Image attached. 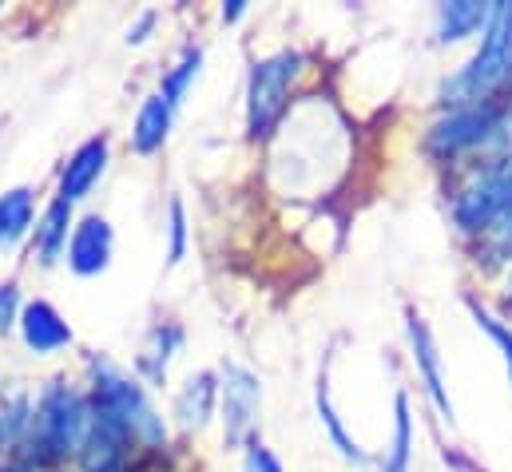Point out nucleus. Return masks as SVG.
<instances>
[{
    "instance_id": "obj_6",
    "label": "nucleus",
    "mask_w": 512,
    "mask_h": 472,
    "mask_svg": "<svg viewBox=\"0 0 512 472\" xmlns=\"http://www.w3.org/2000/svg\"><path fill=\"white\" fill-rule=\"evenodd\" d=\"M512 203V159L509 163H485L473 183L453 199V223L469 238H481L497 215Z\"/></svg>"
},
{
    "instance_id": "obj_30",
    "label": "nucleus",
    "mask_w": 512,
    "mask_h": 472,
    "mask_svg": "<svg viewBox=\"0 0 512 472\" xmlns=\"http://www.w3.org/2000/svg\"><path fill=\"white\" fill-rule=\"evenodd\" d=\"M92 472H116V469H92Z\"/></svg>"
},
{
    "instance_id": "obj_11",
    "label": "nucleus",
    "mask_w": 512,
    "mask_h": 472,
    "mask_svg": "<svg viewBox=\"0 0 512 472\" xmlns=\"http://www.w3.org/2000/svg\"><path fill=\"white\" fill-rule=\"evenodd\" d=\"M215 397H219V381L211 373H191L175 397V421L187 433H199L215 417Z\"/></svg>"
},
{
    "instance_id": "obj_4",
    "label": "nucleus",
    "mask_w": 512,
    "mask_h": 472,
    "mask_svg": "<svg viewBox=\"0 0 512 472\" xmlns=\"http://www.w3.org/2000/svg\"><path fill=\"white\" fill-rule=\"evenodd\" d=\"M88 425H92V405L80 393H72L68 385L48 381L44 393H40V401L32 405L28 449H32V457L40 465L64 461L68 453H80L84 449Z\"/></svg>"
},
{
    "instance_id": "obj_28",
    "label": "nucleus",
    "mask_w": 512,
    "mask_h": 472,
    "mask_svg": "<svg viewBox=\"0 0 512 472\" xmlns=\"http://www.w3.org/2000/svg\"><path fill=\"white\" fill-rule=\"evenodd\" d=\"M0 472H32V469H24V465H8V469H0Z\"/></svg>"
},
{
    "instance_id": "obj_27",
    "label": "nucleus",
    "mask_w": 512,
    "mask_h": 472,
    "mask_svg": "<svg viewBox=\"0 0 512 472\" xmlns=\"http://www.w3.org/2000/svg\"><path fill=\"white\" fill-rule=\"evenodd\" d=\"M243 8H247L243 0H231V4L223 8V20H239V16H243Z\"/></svg>"
},
{
    "instance_id": "obj_16",
    "label": "nucleus",
    "mask_w": 512,
    "mask_h": 472,
    "mask_svg": "<svg viewBox=\"0 0 512 472\" xmlns=\"http://www.w3.org/2000/svg\"><path fill=\"white\" fill-rule=\"evenodd\" d=\"M68 227H72V203H64V199L48 203L44 219L36 223V254H40V266H52L56 258L68 254Z\"/></svg>"
},
{
    "instance_id": "obj_31",
    "label": "nucleus",
    "mask_w": 512,
    "mask_h": 472,
    "mask_svg": "<svg viewBox=\"0 0 512 472\" xmlns=\"http://www.w3.org/2000/svg\"><path fill=\"white\" fill-rule=\"evenodd\" d=\"M509 306H512V298H509Z\"/></svg>"
},
{
    "instance_id": "obj_13",
    "label": "nucleus",
    "mask_w": 512,
    "mask_h": 472,
    "mask_svg": "<svg viewBox=\"0 0 512 472\" xmlns=\"http://www.w3.org/2000/svg\"><path fill=\"white\" fill-rule=\"evenodd\" d=\"M493 8L497 4H481V0H453V4H441L437 12V40L441 44H457L473 32H485L489 20H493Z\"/></svg>"
},
{
    "instance_id": "obj_7",
    "label": "nucleus",
    "mask_w": 512,
    "mask_h": 472,
    "mask_svg": "<svg viewBox=\"0 0 512 472\" xmlns=\"http://www.w3.org/2000/svg\"><path fill=\"white\" fill-rule=\"evenodd\" d=\"M219 393H223V441L235 449L255 429L258 405H262V385H258V377L247 365L227 361L223 373H219Z\"/></svg>"
},
{
    "instance_id": "obj_26",
    "label": "nucleus",
    "mask_w": 512,
    "mask_h": 472,
    "mask_svg": "<svg viewBox=\"0 0 512 472\" xmlns=\"http://www.w3.org/2000/svg\"><path fill=\"white\" fill-rule=\"evenodd\" d=\"M155 24V12H143L139 16V24L135 28H128V44H139V40H147V28Z\"/></svg>"
},
{
    "instance_id": "obj_1",
    "label": "nucleus",
    "mask_w": 512,
    "mask_h": 472,
    "mask_svg": "<svg viewBox=\"0 0 512 472\" xmlns=\"http://www.w3.org/2000/svg\"><path fill=\"white\" fill-rule=\"evenodd\" d=\"M425 147L433 159L453 163L469 151H485L489 163H509L512 151V108L501 100L457 108L445 119H437L425 135Z\"/></svg>"
},
{
    "instance_id": "obj_10",
    "label": "nucleus",
    "mask_w": 512,
    "mask_h": 472,
    "mask_svg": "<svg viewBox=\"0 0 512 472\" xmlns=\"http://www.w3.org/2000/svg\"><path fill=\"white\" fill-rule=\"evenodd\" d=\"M104 171H108V135H96V139L80 143L76 155L64 163V171H60V195H56V199L80 203V199L100 183Z\"/></svg>"
},
{
    "instance_id": "obj_19",
    "label": "nucleus",
    "mask_w": 512,
    "mask_h": 472,
    "mask_svg": "<svg viewBox=\"0 0 512 472\" xmlns=\"http://www.w3.org/2000/svg\"><path fill=\"white\" fill-rule=\"evenodd\" d=\"M199 68H203V48H195V44H191V48L183 52V60L163 76V92H159V96H163L171 108H179V104H183V96H187V88L195 84Z\"/></svg>"
},
{
    "instance_id": "obj_9",
    "label": "nucleus",
    "mask_w": 512,
    "mask_h": 472,
    "mask_svg": "<svg viewBox=\"0 0 512 472\" xmlns=\"http://www.w3.org/2000/svg\"><path fill=\"white\" fill-rule=\"evenodd\" d=\"M16 326H20V338H24L28 354H36V357H48V354H56V350H68V346H72V326H68V322L60 318V310H56L52 302H44V298L24 302Z\"/></svg>"
},
{
    "instance_id": "obj_17",
    "label": "nucleus",
    "mask_w": 512,
    "mask_h": 472,
    "mask_svg": "<svg viewBox=\"0 0 512 472\" xmlns=\"http://www.w3.org/2000/svg\"><path fill=\"white\" fill-rule=\"evenodd\" d=\"M179 342H183V330H179V326H155V330H151V338H147V346H143V354H139V373H143L151 385H163L167 361L179 350Z\"/></svg>"
},
{
    "instance_id": "obj_14",
    "label": "nucleus",
    "mask_w": 512,
    "mask_h": 472,
    "mask_svg": "<svg viewBox=\"0 0 512 472\" xmlns=\"http://www.w3.org/2000/svg\"><path fill=\"white\" fill-rule=\"evenodd\" d=\"M171 116H175V108L163 96H147L143 108H139V116H135V127H131V151L135 155H155L167 143Z\"/></svg>"
},
{
    "instance_id": "obj_18",
    "label": "nucleus",
    "mask_w": 512,
    "mask_h": 472,
    "mask_svg": "<svg viewBox=\"0 0 512 472\" xmlns=\"http://www.w3.org/2000/svg\"><path fill=\"white\" fill-rule=\"evenodd\" d=\"M477 262H485L489 270L512 262V203L497 215V223L477 238Z\"/></svg>"
},
{
    "instance_id": "obj_23",
    "label": "nucleus",
    "mask_w": 512,
    "mask_h": 472,
    "mask_svg": "<svg viewBox=\"0 0 512 472\" xmlns=\"http://www.w3.org/2000/svg\"><path fill=\"white\" fill-rule=\"evenodd\" d=\"M243 472H282V465H278V457H274L258 437H251V441H247V461H243Z\"/></svg>"
},
{
    "instance_id": "obj_5",
    "label": "nucleus",
    "mask_w": 512,
    "mask_h": 472,
    "mask_svg": "<svg viewBox=\"0 0 512 472\" xmlns=\"http://www.w3.org/2000/svg\"><path fill=\"white\" fill-rule=\"evenodd\" d=\"M298 76H302L298 52H274L251 68V84H247V135L251 139H266L282 123Z\"/></svg>"
},
{
    "instance_id": "obj_15",
    "label": "nucleus",
    "mask_w": 512,
    "mask_h": 472,
    "mask_svg": "<svg viewBox=\"0 0 512 472\" xmlns=\"http://www.w3.org/2000/svg\"><path fill=\"white\" fill-rule=\"evenodd\" d=\"M36 219V191L32 187H12L0 195V250H12L20 238L32 231Z\"/></svg>"
},
{
    "instance_id": "obj_8",
    "label": "nucleus",
    "mask_w": 512,
    "mask_h": 472,
    "mask_svg": "<svg viewBox=\"0 0 512 472\" xmlns=\"http://www.w3.org/2000/svg\"><path fill=\"white\" fill-rule=\"evenodd\" d=\"M112 250H116V231L104 215H84L76 227H72V238H68V266L72 274L80 278H92V274H104L112 266Z\"/></svg>"
},
{
    "instance_id": "obj_12",
    "label": "nucleus",
    "mask_w": 512,
    "mask_h": 472,
    "mask_svg": "<svg viewBox=\"0 0 512 472\" xmlns=\"http://www.w3.org/2000/svg\"><path fill=\"white\" fill-rule=\"evenodd\" d=\"M409 342H413V361H417V369H421V377H425V389H429L433 405L441 409V417H453V405H449V393H445V377H441V361H437L433 334H429V326H425L417 314H409Z\"/></svg>"
},
{
    "instance_id": "obj_22",
    "label": "nucleus",
    "mask_w": 512,
    "mask_h": 472,
    "mask_svg": "<svg viewBox=\"0 0 512 472\" xmlns=\"http://www.w3.org/2000/svg\"><path fill=\"white\" fill-rule=\"evenodd\" d=\"M183 254H187V211H183V203L175 199V203H171V250H167V262L179 266Z\"/></svg>"
},
{
    "instance_id": "obj_20",
    "label": "nucleus",
    "mask_w": 512,
    "mask_h": 472,
    "mask_svg": "<svg viewBox=\"0 0 512 472\" xmlns=\"http://www.w3.org/2000/svg\"><path fill=\"white\" fill-rule=\"evenodd\" d=\"M409 449H413V421H409V401L405 393L397 397V425H393V445L385 457V472H409Z\"/></svg>"
},
{
    "instance_id": "obj_25",
    "label": "nucleus",
    "mask_w": 512,
    "mask_h": 472,
    "mask_svg": "<svg viewBox=\"0 0 512 472\" xmlns=\"http://www.w3.org/2000/svg\"><path fill=\"white\" fill-rule=\"evenodd\" d=\"M473 314H477V322H481V326H485V330L493 334V342H497V346L505 350V357H509V373H512V330H509V326H501L497 318H489V314H485L481 306H477Z\"/></svg>"
},
{
    "instance_id": "obj_2",
    "label": "nucleus",
    "mask_w": 512,
    "mask_h": 472,
    "mask_svg": "<svg viewBox=\"0 0 512 472\" xmlns=\"http://www.w3.org/2000/svg\"><path fill=\"white\" fill-rule=\"evenodd\" d=\"M509 80H512V4H497L477 56L441 84V104H449L453 112L457 108H473V104H489V100H497V92Z\"/></svg>"
},
{
    "instance_id": "obj_24",
    "label": "nucleus",
    "mask_w": 512,
    "mask_h": 472,
    "mask_svg": "<svg viewBox=\"0 0 512 472\" xmlns=\"http://www.w3.org/2000/svg\"><path fill=\"white\" fill-rule=\"evenodd\" d=\"M16 306H20V290H16V282H4L0 286V334L20 322V310Z\"/></svg>"
},
{
    "instance_id": "obj_29",
    "label": "nucleus",
    "mask_w": 512,
    "mask_h": 472,
    "mask_svg": "<svg viewBox=\"0 0 512 472\" xmlns=\"http://www.w3.org/2000/svg\"><path fill=\"white\" fill-rule=\"evenodd\" d=\"M4 445H8V433H4V425H0V449H4Z\"/></svg>"
},
{
    "instance_id": "obj_21",
    "label": "nucleus",
    "mask_w": 512,
    "mask_h": 472,
    "mask_svg": "<svg viewBox=\"0 0 512 472\" xmlns=\"http://www.w3.org/2000/svg\"><path fill=\"white\" fill-rule=\"evenodd\" d=\"M318 417H322V425L330 429V437H334V445H338V453L346 457V461H366V453L346 437V429H342V421H338V413L330 409V397H326V385H318Z\"/></svg>"
},
{
    "instance_id": "obj_3",
    "label": "nucleus",
    "mask_w": 512,
    "mask_h": 472,
    "mask_svg": "<svg viewBox=\"0 0 512 472\" xmlns=\"http://www.w3.org/2000/svg\"><path fill=\"white\" fill-rule=\"evenodd\" d=\"M92 417L120 429L128 441H143V445L167 441L163 417L155 413L143 385L131 381L124 369H116L104 357H92Z\"/></svg>"
}]
</instances>
